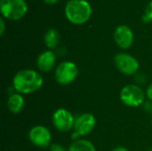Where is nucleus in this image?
Returning a JSON list of instances; mask_svg holds the SVG:
<instances>
[{
	"label": "nucleus",
	"mask_w": 152,
	"mask_h": 151,
	"mask_svg": "<svg viewBox=\"0 0 152 151\" xmlns=\"http://www.w3.org/2000/svg\"><path fill=\"white\" fill-rule=\"evenodd\" d=\"M68 151H96V149L92 142L86 139H79L70 144Z\"/></svg>",
	"instance_id": "13"
},
{
	"label": "nucleus",
	"mask_w": 152,
	"mask_h": 151,
	"mask_svg": "<svg viewBox=\"0 0 152 151\" xmlns=\"http://www.w3.org/2000/svg\"><path fill=\"white\" fill-rule=\"evenodd\" d=\"M46 4H54L55 3H57L59 0H44Z\"/></svg>",
	"instance_id": "22"
},
{
	"label": "nucleus",
	"mask_w": 152,
	"mask_h": 151,
	"mask_svg": "<svg viewBox=\"0 0 152 151\" xmlns=\"http://www.w3.org/2000/svg\"><path fill=\"white\" fill-rule=\"evenodd\" d=\"M55 63H56V55L51 50L42 52L37 59V65L38 69L41 72H45V73L51 71L54 68Z\"/></svg>",
	"instance_id": "11"
},
{
	"label": "nucleus",
	"mask_w": 152,
	"mask_h": 151,
	"mask_svg": "<svg viewBox=\"0 0 152 151\" xmlns=\"http://www.w3.org/2000/svg\"><path fill=\"white\" fill-rule=\"evenodd\" d=\"M143 109L144 110L149 113V114H152V101H145L143 103Z\"/></svg>",
	"instance_id": "18"
},
{
	"label": "nucleus",
	"mask_w": 152,
	"mask_h": 151,
	"mask_svg": "<svg viewBox=\"0 0 152 151\" xmlns=\"http://www.w3.org/2000/svg\"><path fill=\"white\" fill-rule=\"evenodd\" d=\"M0 7L3 16L11 20L21 19L28 11V6L24 0H1Z\"/></svg>",
	"instance_id": "4"
},
{
	"label": "nucleus",
	"mask_w": 152,
	"mask_h": 151,
	"mask_svg": "<svg viewBox=\"0 0 152 151\" xmlns=\"http://www.w3.org/2000/svg\"><path fill=\"white\" fill-rule=\"evenodd\" d=\"M145 93H146V97L148 98V100L152 101V83L150 84V85L147 87V89L145 91Z\"/></svg>",
	"instance_id": "19"
},
{
	"label": "nucleus",
	"mask_w": 152,
	"mask_h": 151,
	"mask_svg": "<svg viewBox=\"0 0 152 151\" xmlns=\"http://www.w3.org/2000/svg\"><path fill=\"white\" fill-rule=\"evenodd\" d=\"M142 20L144 22H150L152 20V1L149 3L146 7L145 14L142 16Z\"/></svg>",
	"instance_id": "15"
},
{
	"label": "nucleus",
	"mask_w": 152,
	"mask_h": 151,
	"mask_svg": "<svg viewBox=\"0 0 152 151\" xmlns=\"http://www.w3.org/2000/svg\"><path fill=\"white\" fill-rule=\"evenodd\" d=\"M24 104H25V101H24V98L22 94L18 93H12L7 100V108L13 114L20 113L22 110Z\"/></svg>",
	"instance_id": "12"
},
{
	"label": "nucleus",
	"mask_w": 152,
	"mask_h": 151,
	"mask_svg": "<svg viewBox=\"0 0 152 151\" xmlns=\"http://www.w3.org/2000/svg\"><path fill=\"white\" fill-rule=\"evenodd\" d=\"M114 63L121 73L127 76L135 75L140 68L137 59L126 53H118L114 58Z\"/></svg>",
	"instance_id": "6"
},
{
	"label": "nucleus",
	"mask_w": 152,
	"mask_h": 151,
	"mask_svg": "<svg viewBox=\"0 0 152 151\" xmlns=\"http://www.w3.org/2000/svg\"><path fill=\"white\" fill-rule=\"evenodd\" d=\"M96 119L91 113H83L75 117L74 132L79 134V136H86L89 134L95 127Z\"/></svg>",
	"instance_id": "9"
},
{
	"label": "nucleus",
	"mask_w": 152,
	"mask_h": 151,
	"mask_svg": "<svg viewBox=\"0 0 152 151\" xmlns=\"http://www.w3.org/2000/svg\"><path fill=\"white\" fill-rule=\"evenodd\" d=\"M114 40L120 48L128 49L134 44V36L128 26L120 25L114 31Z\"/></svg>",
	"instance_id": "10"
},
{
	"label": "nucleus",
	"mask_w": 152,
	"mask_h": 151,
	"mask_svg": "<svg viewBox=\"0 0 152 151\" xmlns=\"http://www.w3.org/2000/svg\"><path fill=\"white\" fill-rule=\"evenodd\" d=\"M65 14L71 23L83 24L90 19L92 7L86 0H69L65 6Z\"/></svg>",
	"instance_id": "2"
},
{
	"label": "nucleus",
	"mask_w": 152,
	"mask_h": 151,
	"mask_svg": "<svg viewBox=\"0 0 152 151\" xmlns=\"http://www.w3.org/2000/svg\"><path fill=\"white\" fill-rule=\"evenodd\" d=\"M60 43V34L54 28H50L45 35V44L49 49H55Z\"/></svg>",
	"instance_id": "14"
},
{
	"label": "nucleus",
	"mask_w": 152,
	"mask_h": 151,
	"mask_svg": "<svg viewBox=\"0 0 152 151\" xmlns=\"http://www.w3.org/2000/svg\"><path fill=\"white\" fill-rule=\"evenodd\" d=\"M112 151H129L125 147H122V146H119V147H117L115 148L114 150H112Z\"/></svg>",
	"instance_id": "21"
},
{
	"label": "nucleus",
	"mask_w": 152,
	"mask_h": 151,
	"mask_svg": "<svg viewBox=\"0 0 152 151\" xmlns=\"http://www.w3.org/2000/svg\"><path fill=\"white\" fill-rule=\"evenodd\" d=\"M146 93L143 89L138 85H125L119 94L120 101L127 107L136 108L143 105L145 102Z\"/></svg>",
	"instance_id": "3"
},
{
	"label": "nucleus",
	"mask_w": 152,
	"mask_h": 151,
	"mask_svg": "<svg viewBox=\"0 0 152 151\" xmlns=\"http://www.w3.org/2000/svg\"><path fill=\"white\" fill-rule=\"evenodd\" d=\"M53 125L58 131L61 133H67L74 127L75 117L66 109H57L52 117Z\"/></svg>",
	"instance_id": "7"
},
{
	"label": "nucleus",
	"mask_w": 152,
	"mask_h": 151,
	"mask_svg": "<svg viewBox=\"0 0 152 151\" xmlns=\"http://www.w3.org/2000/svg\"><path fill=\"white\" fill-rule=\"evenodd\" d=\"M79 69L76 63L65 61L61 62L55 69L54 78L60 85H69L74 82L78 77Z\"/></svg>",
	"instance_id": "5"
},
{
	"label": "nucleus",
	"mask_w": 152,
	"mask_h": 151,
	"mask_svg": "<svg viewBox=\"0 0 152 151\" xmlns=\"http://www.w3.org/2000/svg\"><path fill=\"white\" fill-rule=\"evenodd\" d=\"M50 151H68L64 146L59 143H53L50 146Z\"/></svg>",
	"instance_id": "17"
},
{
	"label": "nucleus",
	"mask_w": 152,
	"mask_h": 151,
	"mask_svg": "<svg viewBox=\"0 0 152 151\" xmlns=\"http://www.w3.org/2000/svg\"><path fill=\"white\" fill-rule=\"evenodd\" d=\"M134 76H135V77H134V80H135L138 84L142 85V84H145V83H146V81H147V77H146V75H145L144 73H142V72H137Z\"/></svg>",
	"instance_id": "16"
},
{
	"label": "nucleus",
	"mask_w": 152,
	"mask_h": 151,
	"mask_svg": "<svg viewBox=\"0 0 152 151\" xmlns=\"http://www.w3.org/2000/svg\"><path fill=\"white\" fill-rule=\"evenodd\" d=\"M44 84L42 75L35 69H25L18 71L12 78V88L20 94H29L38 91Z\"/></svg>",
	"instance_id": "1"
},
{
	"label": "nucleus",
	"mask_w": 152,
	"mask_h": 151,
	"mask_svg": "<svg viewBox=\"0 0 152 151\" xmlns=\"http://www.w3.org/2000/svg\"><path fill=\"white\" fill-rule=\"evenodd\" d=\"M28 139L30 142L38 148H47L52 141L50 130L44 125H35L28 132Z\"/></svg>",
	"instance_id": "8"
},
{
	"label": "nucleus",
	"mask_w": 152,
	"mask_h": 151,
	"mask_svg": "<svg viewBox=\"0 0 152 151\" xmlns=\"http://www.w3.org/2000/svg\"><path fill=\"white\" fill-rule=\"evenodd\" d=\"M0 27H1V29H0V35L2 36L4 32V19L3 18H0Z\"/></svg>",
	"instance_id": "20"
}]
</instances>
